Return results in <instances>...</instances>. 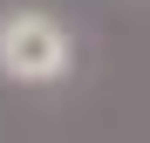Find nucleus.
Returning <instances> with one entry per match:
<instances>
[{"label":"nucleus","mask_w":150,"mask_h":143,"mask_svg":"<svg viewBox=\"0 0 150 143\" xmlns=\"http://www.w3.org/2000/svg\"><path fill=\"white\" fill-rule=\"evenodd\" d=\"M62 61H68V41H62L55 20L14 14L7 27H0V68H7L14 82H48V75H62Z\"/></svg>","instance_id":"nucleus-1"}]
</instances>
